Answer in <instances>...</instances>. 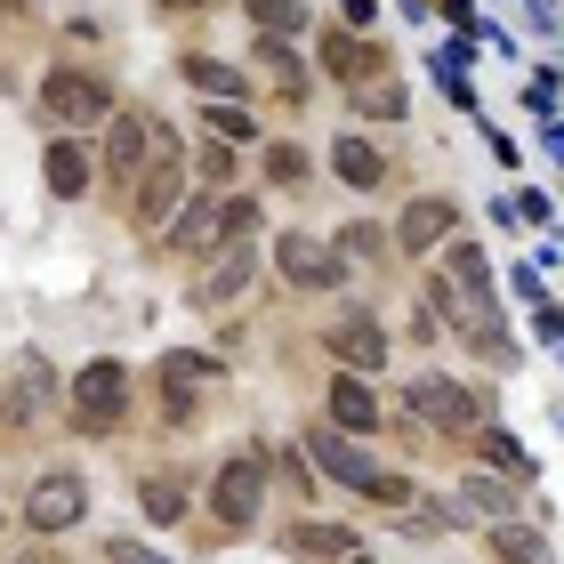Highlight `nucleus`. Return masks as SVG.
<instances>
[{"instance_id": "dca6fc26", "label": "nucleus", "mask_w": 564, "mask_h": 564, "mask_svg": "<svg viewBox=\"0 0 564 564\" xmlns=\"http://www.w3.org/2000/svg\"><path fill=\"white\" fill-rule=\"evenodd\" d=\"M41 177H48V194H57V202H82L89 194V153L73 138H48L41 145Z\"/></svg>"}, {"instance_id": "f03ea898", "label": "nucleus", "mask_w": 564, "mask_h": 564, "mask_svg": "<svg viewBox=\"0 0 564 564\" xmlns=\"http://www.w3.org/2000/svg\"><path fill=\"white\" fill-rule=\"evenodd\" d=\"M306 452H315L323 476L347 484V492H364V500H379V508H412V484H403L395 468H379V459H364V444H355V435H339V427H306Z\"/></svg>"}, {"instance_id": "9b49d317", "label": "nucleus", "mask_w": 564, "mask_h": 564, "mask_svg": "<svg viewBox=\"0 0 564 564\" xmlns=\"http://www.w3.org/2000/svg\"><path fill=\"white\" fill-rule=\"evenodd\" d=\"M24 524L48 532V541L73 532V524H89V484L82 476H41L33 492H24Z\"/></svg>"}, {"instance_id": "4c0bfd02", "label": "nucleus", "mask_w": 564, "mask_h": 564, "mask_svg": "<svg viewBox=\"0 0 564 564\" xmlns=\"http://www.w3.org/2000/svg\"><path fill=\"white\" fill-rule=\"evenodd\" d=\"M549 145H556V153H564V121H556V130H549Z\"/></svg>"}, {"instance_id": "5701e85b", "label": "nucleus", "mask_w": 564, "mask_h": 564, "mask_svg": "<svg viewBox=\"0 0 564 564\" xmlns=\"http://www.w3.org/2000/svg\"><path fill=\"white\" fill-rule=\"evenodd\" d=\"M484 459H492V468H500L508 484H532V452H524L508 427H484Z\"/></svg>"}, {"instance_id": "1a4fd4ad", "label": "nucleus", "mask_w": 564, "mask_h": 564, "mask_svg": "<svg viewBox=\"0 0 564 564\" xmlns=\"http://www.w3.org/2000/svg\"><path fill=\"white\" fill-rule=\"evenodd\" d=\"M153 130H162L153 113L113 106V121H106V186H113V194H130L138 177H145V162H153Z\"/></svg>"}, {"instance_id": "f3484780", "label": "nucleus", "mask_w": 564, "mask_h": 564, "mask_svg": "<svg viewBox=\"0 0 564 564\" xmlns=\"http://www.w3.org/2000/svg\"><path fill=\"white\" fill-rule=\"evenodd\" d=\"M291 549H299V556H330V564H355V556H364V541H355L347 524H315V517L291 524Z\"/></svg>"}, {"instance_id": "e433bc0d", "label": "nucleus", "mask_w": 564, "mask_h": 564, "mask_svg": "<svg viewBox=\"0 0 564 564\" xmlns=\"http://www.w3.org/2000/svg\"><path fill=\"white\" fill-rule=\"evenodd\" d=\"M162 9H170V17H194V9H210V0H162Z\"/></svg>"}, {"instance_id": "473e14b6", "label": "nucleus", "mask_w": 564, "mask_h": 564, "mask_svg": "<svg viewBox=\"0 0 564 564\" xmlns=\"http://www.w3.org/2000/svg\"><path fill=\"white\" fill-rule=\"evenodd\" d=\"M106 564H170V556L145 549V541H106Z\"/></svg>"}, {"instance_id": "412c9836", "label": "nucleus", "mask_w": 564, "mask_h": 564, "mask_svg": "<svg viewBox=\"0 0 564 564\" xmlns=\"http://www.w3.org/2000/svg\"><path fill=\"white\" fill-rule=\"evenodd\" d=\"M484 541H492L500 564H549V549L532 541V524H508V517H500V524H484Z\"/></svg>"}, {"instance_id": "4468645a", "label": "nucleus", "mask_w": 564, "mask_h": 564, "mask_svg": "<svg viewBox=\"0 0 564 564\" xmlns=\"http://www.w3.org/2000/svg\"><path fill=\"white\" fill-rule=\"evenodd\" d=\"M323 73H339V82H388V57H379L371 33H323Z\"/></svg>"}, {"instance_id": "393cba45", "label": "nucleus", "mask_w": 564, "mask_h": 564, "mask_svg": "<svg viewBox=\"0 0 564 564\" xmlns=\"http://www.w3.org/2000/svg\"><path fill=\"white\" fill-rule=\"evenodd\" d=\"M330 250H339V267H379V259H388V235H379V226H364V218H355V226H347V235L330 242Z\"/></svg>"}, {"instance_id": "4be33fe9", "label": "nucleus", "mask_w": 564, "mask_h": 564, "mask_svg": "<svg viewBox=\"0 0 564 564\" xmlns=\"http://www.w3.org/2000/svg\"><path fill=\"white\" fill-rule=\"evenodd\" d=\"M330 162H339V177H347L355 194H364V186H379V170H388L371 138H339V153H330Z\"/></svg>"}, {"instance_id": "7ed1b4c3", "label": "nucleus", "mask_w": 564, "mask_h": 564, "mask_svg": "<svg viewBox=\"0 0 564 564\" xmlns=\"http://www.w3.org/2000/svg\"><path fill=\"white\" fill-rule=\"evenodd\" d=\"M250 226H259V202H242V194H202V202H186V210L170 218V250H177V259H210V250L242 242Z\"/></svg>"}, {"instance_id": "c9c22d12", "label": "nucleus", "mask_w": 564, "mask_h": 564, "mask_svg": "<svg viewBox=\"0 0 564 564\" xmlns=\"http://www.w3.org/2000/svg\"><path fill=\"white\" fill-rule=\"evenodd\" d=\"M435 9H444V17H452V24H476V33H492V24H484V17H476V9H468V0H435Z\"/></svg>"}, {"instance_id": "6e6552de", "label": "nucleus", "mask_w": 564, "mask_h": 564, "mask_svg": "<svg viewBox=\"0 0 564 564\" xmlns=\"http://www.w3.org/2000/svg\"><path fill=\"white\" fill-rule=\"evenodd\" d=\"M259 508H267V452H235L210 476V517L242 532V524H259Z\"/></svg>"}, {"instance_id": "39448f33", "label": "nucleus", "mask_w": 564, "mask_h": 564, "mask_svg": "<svg viewBox=\"0 0 564 564\" xmlns=\"http://www.w3.org/2000/svg\"><path fill=\"white\" fill-rule=\"evenodd\" d=\"M403 412H412L420 427H435V435H476V427H484V395L468 388V379L420 371L412 388H403Z\"/></svg>"}, {"instance_id": "0eeeda50", "label": "nucleus", "mask_w": 564, "mask_h": 564, "mask_svg": "<svg viewBox=\"0 0 564 564\" xmlns=\"http://www.w3.org/2000/svg\"><path fill=\"white\" fill-rule=\"evenodd\" d=\"M41 113H48V121H65V130H97V121H113V89H106V73H89V65H57V73H41Z\"/></svg>"}, {"instance_id": "2eb2a0df", "label": "nucleus", "mask_w": 564, "mask_h": 564, "mask_svg": "<svg viewBox=\"0 0 564 564\" xmlns=\"http://www.w3.org/2000/svg\"><path fill=\"white\" fill-rule=\"evenodd\" d=\"M330 427H339V435H355V427H379V395H371V379L364 371H339V379H330Z\"/></svg>"}, {"instance_id": "58836bf2", "label": "nucleus", "mask_w": 564, "mask_h": 564, "mask_svg": "<svg viewBox=\"0 0 564 564\" xmlns=\"http://www.w3.org/2000/svg\"><path fill=\"white\" fill-rule=\"evenodd\" d=\"M0 97H9V73H0Z\"/></svg>"}, {"instance_id": "6ab92c4d", "label": "nucleus", "mask_w": 564, "mask_h": 564, "mask_svg": "<svg viewBox=\"0 0 564 564\" xmlns=\"http://www.w3.org/2000/svg\"><path fill=\"white\" fill-rule=\"evenodd\" d=\"M444 235H452V202L444 194H427V202L403 210V250H427V242H444Z\"/></svg>"}, {"instance_id": "a878e982", "label": "nucleus", "mask_w": 564, "mask_h": 564, "mask_svg": "<svg viewBox=\"0 0 564 564\" xmlns=\"http://www.w3.org/2000/svg\"><path fill=\"white\" fill-rule=\"evenodd\" d=\"M250 57H259L267 73H282V82H291V106L306 97V73H299V48H291V41H274V33H259V48H250Z\"/></svg>"}, {"instance_id": "9d476101", "label": "nucleus", "mask_w": 564, "mask_h": 564, "mask_svg": "<svg viewBox=\"0 0 564 564\" xmlns=\"http://www.w3.org/2000/svg\"><path fill=\"white\" fill-rule=\"evenodd\" d=\"M57 412V371L41 364V355H24L17 364V379H9V403H0V435H33V420H48Z\"/></svg>"}, {"instance_id": "b1692460", "label": "nucleus", "mask_w": 564, "mask_h": 564, "mask_svg": "<svg viewBox=\"0 0 564 564\" xmlns=\"http://www.w3.org/2000/svg\"><path fill=\"white\" fill-rule=\"evenodd\" d=\"M138 500H145V517H153V524H177V517H186V484H177V476H145V484H138Z\"/></svg>"}, {"instance_id": "72a5a7b5", "label": "nucleus", "mask_w": 564, "mask_h": 564, "mask_svg": "<svg viewBox=\"0 0 564 564\" xmlns=\"http://www.w3.org/2000/svg\"><path fill=\"white\" fill-rule=\"evenodd\" d=\"M202 170H210L218 186H235V145H210V153H202Z\"/></svg>"}, {"instance_id": "a211bd4d", "label": "nucleus", "mask_w": 564, "mask_h": 564, "mask_svg": "<svg viewBox=\"0 0 564 564\" xmlns=\"http://www.w3.org/2000/svg\"><path fill=\"white\" fill-rule=\"evenodd\" d=\"M210 267H218V274H202V282H194V299H202V306H226V299H242V282H250V250L235 242V250H218Z\"/></svg>"}, {"instance_id": "423d86ee", "label": "nucleus", "mask_w": 564, "mask_h": 564, "mask_svg": "<svg viewBox=\"0 0 564 564\" xmlns=\"http://www.w3.org/2000/svg\"><path fill=\"white\" fill-rule=\"evenodd\" d=\"M65 412L82 435H113L121 420H130V364H113V355H97V364L73 379V395H65Z\"/></svg>"}, {"instance_id": "ddd939ff", "label": "nucleus", "mask_w": 564, "mask_h": 564, "mask_svg": "<svg viewBox=\"0 0 564 564\" xmlns=\"http://www.w3.org/2000/svg\"><path fill=\"white\" fill-rule=\"evenodd\" d=\"M323 339H330V355H339L347 371H364V379H371L379 364H388V330H379L371 315H339V323L323 330Z\"/></svg>"}, {"instance_id": "f8f14e48", "label": "nucleus", "mask_w": 564, "mask_h": 564, "mask_svg": "<svg viewBox=\"0 0 564 564\" xmlns=\"http://www.w3.org/2000/svg\"><path fill=\"white\" fill-rule=\"evenodd\" d=\"M274 267H282V282H291V291H339V282H347L339 250L315 242V235H282V242H274Z\"/></svg>"}, {"instance_id": "c85d7f7f", "label": "nucleus", "mask_w": 564, "mask_h": 564, "mask_svg": "<svg viewBox=\"0 0 564 564\" xmlns=\"http://www.w3.org/2000/svg\"><path fill=\"white\" fill-rule=\"evenodd\" d=\"M355 113L395 121V113H403V82H364V89H355Z\"/></svg>"}, {"instance_id": "c756f323", "label": "nucleus", "mask_w": 564, "mask_h": 564, "mask_svg": "<svg viewBox=\"0 0 564 564\" xmlns=\"http://www.w3.org/2000/svg\"><path fill=\"white\" fill-rule=\"evenodd\" d=\"M202 130H210L218 145H250V138H259V130H250V113H242V106H210V113H202Z\"/></svg>"}, {"instance_id": "cd10ccee", "label": "nucleus", "mask_w": 564, "mask_h": 564, "mask_svg": "<svg viewBox=\"0 0 564 564\" xmlns=\"http://www.w3.org/2000/svg\"><path fill=\"white\" fill-rule=\"evenodd\" d=\"M153 388H162V420H170V427H194V412H202V395L186 388V379H162V371H153Z\"/></svg>"}, {"instance_id": "7c9ffc66", "label": "nucleus", "mask_w": 564, "mask_h": 564, "mask_svg": "<svg viewBox=\"0 0 564 564\" xmlns=\"http://www.w3.org/2000/svg\"><path fill=\"white\" fill-rule=\"evenodd\" d=\"M250 17H259V33L282 41V33H299V17H306V9H299V0H250Z\"/></svg>"}, {"instance_id": "f704fd0d", "label": "nucleus", "mask_w": 564, "mask_h": 564, "mask_svg": "<svg viewBox=\"0 0 564 564\" xmlns=\"http://www.w3.org/2000/svg\"><path fill=\"white\" fill-rule=\"evenodd\" d=\"M379 24V0H347V33H371Z\"/></svg>"}, {"instance_id": "f257e3e1", "label": "nucleus", "mask_w": 564, "mask_h": 564, "mask_svg": "<svg viewBox=\"0 0 564 564\" xmlns=\"http://www.w3.org/2000/svg\"><path fill=\"white\" fill-rule=\"evenodd\" d=\"M420 306L435 323H452L459 339H468L476 355H492V364H517V347L500 339V299H492V267H484V250L476 242H452L444 259H435V274H427V291H420Z\"/></svg>"}, {"instance_id": "bb28decb", "label": "nucleus", "mask_w": 564, "mask_h": 564, "mask_svg": "<svg viewBox=\"0 0 564 564\" xmlns=\"http://www.w3.org/2000/svg\"><path fill=\"white\" fill-rule=\"evenodd\" d=\"M153 371H162V379H186V388H218V364H210V355H186V347H170Z\"/></svg>"}, {"instance_id": "aec40b11", "label": "nucleus", "mask_w": 564, "mask_h": 564, "mask_svg": "<svg viewBox=\"0 0 564 564\" xmlns=\"http://www.w3.org/2000/svg\"><path fill=\"white\" fill-rule=\"evenodd\" d=\"M177 73H186V82H194L202 97H218V106H226V97H235V106H242V97H250V82H242V73H235V65H218V57H186V65H177Z\"/></svg>"}, {"instance_id": "2f4dec72", "label": "nucleus", "mask_w": 564, "mask_h": 564, "mask_svg": "<svg viewBox=\"0 0 564 564\" xmlns=\"http://www.w3.org/2000/svg\"><path fill=\"white\" fill-rule=\"evenodd\" d=\"M267 177H274V186H306V153L299 145H274L267 153Z\"/></svg>"}, {"instance_id": "20e7f679", "label": "nucleus", "mask_w": 564, "mask_h": 564, "mask_svg": "<svg viewBox=\"0 0 564 564\" xmlns=\"http://www.w3.org/2000/svg\"><path fill=\"white\" fill-rule=\"evenodd\" d=\"M177 186H186V145H177L170 130H153V162L138 177V202H130V226L138 235H170V218H177Z\"/></svg>"}]
</instances>
